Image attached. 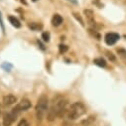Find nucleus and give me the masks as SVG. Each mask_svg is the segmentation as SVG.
<instances>
[{"label":"nucleus","instance_id":"9","mask_svg":"<svg viewBox=\"0 0 126 126\" xmlns=\"http://www.w3.org/2000/svg\"><path fill=\"white\" fill-rule=\"evenodd\" d=\"M8 19H9V22L11 23V25L14 26L15 28H20V27H21V23H20V21H19L16 17H14V16H9Z\"/></svg>","mask_w":126,"mask_h":126},{"label":"nucleus","instance_id":"17","mask_svg":"<svg viewBox=\"0 0 126 126\" xmlns=\"http://www.w3.org/2000/svg\"><path fill=\"white\" fill-rule=\"evenodd\" d=\"M18 126H29V123H28V121H27L26 119H22V120L19 122Z\"/></svg>","mask_w":126,"mask_h":126},{"label":"nucleus","instance_id":"16","mask_svg":"<svg viewBox=\"0 0 126 126\" xmlns=\"http://www.w3.org/2000/svg\"><path fill=\"white\" fill-rule=\"evenodd\" d=\"M74 16L76 17V19H77L78 21H79V23H80V25H81V26H83V25H84V24H83V21H82V19H81V17H80L79 14L74 13Z\"/></svg>","mask_w":126,"mask_h":126},{"label":"nucleus","instance_id":"12","mask_svg":"<svg viewBox=\"0 0 126 126\" xmlns=\"http://www.w3.org/2000/svg\"><path fill=\"white\" fill-rule=\"evenodd\" d=\"M29 28L31 30L38 31V30H41L43 28V26L41 24H38V23H31V24H29Z\"/></svg>","mask_w":126,"mask_h":126},{"label":"nucleus","instance_id":"2","mask_svg":"<svg viewBox=\"0 0 126 126\" xmlns=\"http://www.w3.org/2000/svg\"><path fill=\"white\" fill-rule=\"evenodd\" d=\"M85 111H86V108L81 102H75L69 107L67 116L70 120H76L81 117L85 113Z\"/></svg>","mask_w":126,"mask_h":126},{"label":"nucleus","instance_id":"20","mask_svg":"<svg viewBox=\"0 0 126 126\" xmlns=\"http://www.w3.org/2000/svg\"><path fill=\"white\" fill-rule=\"evenodd\" d=\"M33 1H34V2H36V1H37V0H33Z\"/></svg>","mask_w":126,"mask_h":126},{"label":"nucleus","instance_id":"1","mask_svg":"<svg viewBox=\"0 0 126 126\" xmlns=\"http://www.w3.org/2000/svg\"><path fill=\"white\" fill-rule=\"evenodd\" d=\"M68 100L62 95H57L53 98L50 109L48 110V120L54 121L57 117H63L68 112Z\"/></svg>","mask_w":126,"mask_h":126},{"label":"nucleus","instance_id":"21","mask_svg":"<svg viewBox=\"0 0 126 126\" xmlns=\"http://www.w3.org/2000/svg\"><path fill=\"white\" fill-rule=\"evenodd\" d=\"M0 113H1V108H0Z\"/></svg>","mask_w":126,"mask_h":126},{"label":"nucleus","instance_id":"13","mask_svg":"<svg viewBox=\"0 0 126 126\" xmlns=\"http://www.w3.org/2000/svg\"><path fill=\"white\" fill-rule=\"evenodd\" d=\"M68 46H66V45H60L59 46V51H60V53L61 54H64V53H66L67 51H68Z\"/></svg>","mask_w":126,"mask_h":126},{"label":"nucleus","instance_id":"6","mask_svg":"<svg viewBox=\"0 0 126 126\" xmlns=\"http://www.w3.org/2000/svg\"><path fill=\"white\" fill-rule=\"evenodd\" d=\"M31 106H32V103H31V101H30L29 99L24 98V99H22V100L16 105L15 108H16L19 112H21V111H25V110L29 109Z\"/></svg>","mask_w":126,"mask_h":126},{"label":"nucleus","instance_id":"8","mask_svg":"<svg viewBox=\"0 0 126 126\" xmlns=\"http://www.w3.org/2000/svg\"><path fill=\"white\" fill-rule=\"evenodd\" d=\"M62 23H63V18H62V16L59 15V14H55V15L53 16V18H52V24H53V26L58 27V26H60Z\"/></svg>","mask_w":126,"mask_h":126},{"label":"nucleus","instance_id":"10","mask_svg":"<svg viewBox=\"0 0 126 126\" xmlns=\"http://www.w3.org/2000/svg\"><path fill=\"white\" fill-rule=\"evenodd\" d=\"M86 18H87V21L90 23V24H93L94 23V19H93V12L91 10H84L83 11Z\"/></svg>","mask_w":126,"mask_h":126},{"label":"nucleus","instance_id":"19","mask_svg":"<svg viewBox=\"0 0 126 126\" xmlns=\"http://www.w3.org/2000/svg\"><path fill=\"white\" fill-rule=\"evenodd\" d=\"M0 26H1L2 30L4 31V25H3V21H2V18H1V14H0Z\"/></svg>","mask_w":126,"mask_h":126},{"label":"nucleus","instance_id":"14","mask_svg":"<svg viewBox=\"0 0 126 126\" xmlns=\"http://www.w3.org/2000/svg\"><path fill=\"white\" fill-rule=\"evenodd\" d=\"M117 53H118V55H119L121 58L126 59V50H124V49H118V50H117Z\"/></svg>","mask_w":126,"mask_h":126},{"label":"nucleus","instance_id":"11","mask_svg":"<svg viewBox=\"0 0 126 126\" xmlns=\"http://www.w3.org/2000/svg\"><path fill=\"white\" fill-rule=\"evenodd\" d=\"M93 63H94L95 65L99 66V67H102V68H104V67L106 66V62H105V60L102 59V58H96V59H94V60H93Z\"/></svg>","mask_w":126,"mask_h":126},{"label":"nucleus","instance_id":"4","mask_svg":"<svg viewBox=\"0 0 126 126\" xmlns=\"http://www.w3.org/2000/svg\"><path fill=\"white\" fill-rule=\"evenodd\" d=\"M20 112L16 109V108H13L11 111H9L8 113H6L4 115V118H3V125L4 126H10L16 119V117L18 116Z\"/></svg>","mask_w":126,"mask_h":126},{"label":"nucleus","instance_id":"3","mask_svg":"<svg viewBox=\"0 0 126 126\" xmlns=\"http://www.w3.org/2000/svg\"><path fill=\"white\" fill-rule=\"evenodd\" d=\"M48 106H49V99L46 94H42L41 97L39 98L37 105H36V115L38 120H42L47 111H48Z\"/></svg>","mask_w":126,"mask_h":126},{"label":"nucleus","instance_id":"5","mask_svg":"<svg viewBox=\"0 0 126 126\" xmlns=\"http://www.w3.org/2000/svg\"><path fill=\"white\" fill-rule=\"evenodd\" d=\"M119 40V35L117 33H107L104 37V41L108 46L114 45Z\"/></svg>","mask_w":126,"mask_h":126},{"label":"nucleus","instance_id":"7","mask_svg":"<svg viewBox=\"0 0 126 126\" xmlns=\"http://www.w3.org/2000/svg\"><path fill=\"white\" fill-rule=\"evenodd\" d=\"M17 101V97L14 96L13 94H8L3 97V105L4 106H10L12 104H14Z\"/></svg>","mask_w":126,"mask_h":126},{"label":"nucleus","instance_id":"15","mask_svg":"<svg viewBox=\"0 0 126 126\" xmlns=\"http://www.w3.org/2000/svg\"><path fill=\"white\" fill-rule=\"evenodd\" d=\"M42 39L45 41V42H49L50 41V34L48 32H44L42 34Z\"/></svg>","mask_w":126,"mask_h":126},{"label":"nucleus","instance_id":"18","mask_svg":"<svg viewBox=\"0 0 126 126\" xmlns=\"http://www.w3.org/2000/svg\"><path fill=\"white\" fill-rule=\"evenodd\" d=\"M106 54H107V57H108L111 61H115V57L113 56V54H112V53H110V52H106Z\"/></svg>","mask_w":126,"mask_h":126}]
</instances>
